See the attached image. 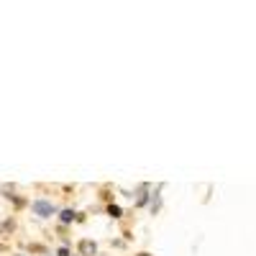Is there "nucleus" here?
<instances>
[{"label": "nucleus", "instance_id": "nucleus-3", "mask_svg": "<svg viewBox=\"0 0 256 256\" xmlns=\"http://www.w3.org/2000/svg\"><path fill=\"white\" fill-rule=\"evenodd\" d=\"M108 213L113 215V218H120V208H118V205H110V208H108Z\"/></svg>", "mask_w": 256, "mask_h": 256}, {"label": "nucleus", "instance_id": "nucleus-2", "mask_svg": "<svg viewBox=\"0 0 256 256\" xmlns=\"http://www.w3.org/2000/svg\"><path fill=\"white\" fill-rule=\"evenodd\" d=\"M80 251H82L85 256H93V254H95V243H90V241H82V243H80Z\"/></svg>", "mask_w": 256, "mask_h": 256}, {"label": "nucleus", "instance_id": "nucleus-5", "mask_svg": "<svg viewBox=\"0 0 256 256\" xmlns=\"http://www.w3.org/2000/svg\"><path fill=\"white\" fill-rule=\"evenodd\" d=\"M139 256H149V254H139Z\"/></svg>", "mask_w": 256, "mask_h": 256}, {"label": "nucleus", "instance_id": "nucleus-1", "mask_svg": "<svg viewBox=\"0 0 256 256\" xmlns=\"http://www.w3.org/2000/svg\"><path fill=\"white\" fill-rule=\"evenodd\" d=\"M33 213L41 215V218H49L54 213V205L47 203V200H36V203H33Z\"/></svg>", "mask_w": 256, "mask_h": 256}, {"label": "nucleus", "instance_id": "nucleus-4", "mask_svg": "<svg viewBox=\"0 0 256 256\" xmlns=\"http://www.w3.org/2000/svg\"><path fill=\"white\" fill-rule=\"evenodd\" d=\"M72 218H74V213H72V210H64V213H62V220H64V223H70Z\"/></svg>", "mask_w": 256, "mask_h": 256}]
</instances>
